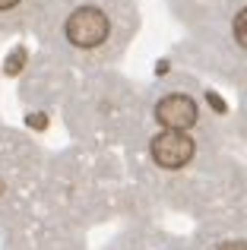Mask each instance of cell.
<instances>
[{
    "instance_id": "6",
    "label": "cell",
    "mask_w": 247,
    "mask_h": 250,
    "mask_svg": "<svg viewBox=\"0 0 247 250\" xmlns=\"http://www.w3.org/2000/svg\"><path fill=\"white\" fill-rule=\"evenodd\" d=\"M231 32H235L238 48H244V51H247V6L235 16V25H231Z\"/></svg>"
},
{
    "instance_id": "4",
    "label": "cell",
    "mask_w": 247,
    "mask_h": 250,
    "mask_svg": "<svg viewBox=\"0 0 247 250\" xmlns=\"http://www.w3.org/2000/svg\"><path fill=\"white\" fill-rule=\"evenodd\" d=\"M108 250H193V244L174 238V234H162V231H136V234L118 238Z\"/></svg>"
},
{
    "instance_id": "2",
    "label": "cell",
    "mask_w": 247,
    "mask_h": 250,
    "mask_svg": "<svg viewBox=\"0 0 247 250\" xmlns=\"http://www.w3.org/2000/svg\"><path fill=\"white\" fill-rule=\"evenodd\" d=\"M149 155L159 168H168V171H178L184 165H190L193 155H197V143L193 136H187V130H171L165 127L162 133H155L149 140Z\"/></svg>"
},
{
    "instance_id": "1",
    "label": "cell",
    "mask_w": 247,
    "mask_h": 250,
    "mask_svg": "<svg viewBox=\"0 0 247 250\" xmlns=\"http://www.w3.org/2000/svg\"><path fill=\"white\" fill-rule=\"evenodd\" d=\"M63 35L73 48L80 51H95L108 42L111 35V19L99 10V6H80L67 16L63 22Z\"/></svg>"
},
{
    "instance_id": "5",
    "label": "cell",
    "mask_w": 247,
    "mask_h": 250,
    "mask_svg": "<svg viewBox=\"0 0 247 250\" xmlns=\"http://www.w3.org/2000/svg\"><path fill=\"white\" fill-rule=\"evenodd\" d=\"M193 250H247V238L241 231H222V234H206Z\"/></svg>"
},
{
    "instance_id": "7",
    "label": "cell",
    "mask_w": 247,
    "mask_h": 250,
    "mask_svg": "<svg viewBox=\"0 0 247 250\" xmlns=\"http://www.w3.org/2000/svg\"><path fill=\"white\" fill-rule=\"evenodd\" d=\"M22 57H25V54H22V51H16V54H13V57H10V63H6V73H16V70H19V67H22Z\"/></svg>"
},
{
    "instance_id": "8",
    "label": "cell",
    "mask_w": 247,
    "mask_h": 250,
    "mask_svg": "<svg viewBox=\"0 0 247 250\" xmlns=\"http://www.w3.org/2000/svg\"><path fill=\"white\" fill-rule=\"evenodd\" d=\"M16 3H19V0H0V10H13Z\"/></svg>"
},
{
    "instance_id": "3",
    "label": "cell",
    "mask_w": 247,
    "mask_h": 250,
    "mask_svg": "<svg viewBox=\"0 0 247 250\" xmlns=\"http://www.w3.org/2000/svg\"><path fill=\"white\" fill-rule=\"evenodd\" d=\"M200 117V108L190 95L184 92H174V95H165L159 104H155V121L162 127H171V130H190Z\"/></svg>"
}]
</instances>
